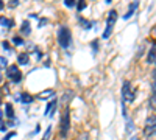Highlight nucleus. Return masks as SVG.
Instances as JSON below:
<instances>
[{"label":"nucleus","mask_w":156,"mask_h":140,"mask_svg":"<svg viewBox=\"0 0 156 140\" xmlns=\"http://www.w3.org/2000/svg\"><path fill=\"white\" fill-rule=\"evenodd\" d=\"M0 23H2L5 28H12L14 27V22H12L11 19H6V17H0Z\"/></svg>","instance_id":"15"},{"label":"nucleus","mask_w":156,"mask_h":140,"mask_svg":"<svg viewBox=\"0 0 156 140\" xmlns=\"http://www.w3.org/2000/svg\"><path fill=\"white\" fill-rule=\"evenodd\" d=\"M154 64H156V62H154Z\"/></svg>","instance_id":"33"},{"label":"nucleus","mask_w":156,"mask_h":140,"mask_svg":"<svg viewBox=\"0 0 156 140\" xmlns=\"http://www.w3.org/2000/svg\"><path fill=\"white\" fill-rule=\"evenodd\" d=\"M3 117V112H2V109H0V118H2Z\"/></svg>","instance_id":"32"},{"label":"nucleus","mask_w":156,"mask_h":140,"mask_svg":"<svg viewBox=\"0 0 156 140\" xmlns=\"http://www.w3.org/2000/svg\"><path fill=\"white\" fill-rule=\"evenodd\" d=\"M14 135H16V132H14V131H11V132H8V134L3 137V140H9L11 137H14Z\"/></svg>","instance_id":"26"},{"label":"nucleus","mask_w":156,"mask_h":140,"mask_svg":"<svg viewBox=\"0 0 156 140\" xmlns=\"http://www.w3.org/2000/svg\"><path fill=\"white\" fill-rule=\"evenodd\" d=\"M139 6V2H133V5H129V9H128V12L123 16V19H129L133 14H134V11H136V8Z\"/></svg>","instance_id":"12"},{"label":"nucleus","mask_w":156,"mask_h":140,"mask_svg":"<svg viewBox=\"0 0 156 140\" xmlns=\"http://www.w3.org/2000/svg\"><path fill=\"white\" fill-rule=\"evenodd\" d=\"M73 98V92H66V94H64L62 95V98H61V101H62V103H70V100Z\"/></svg>","instance_id":"17"},{"label":"nucleus","mask_w":156,"mask_h":140,"mask_svg":"<svg viewBox=\"0 0 156 140\" xmlns=\"http://www.w3.org/2000/svg\"><path fill=\"white\" fill-rule=\"evenodd\" d=\"M78 22H80V23L83 25V28H84V30H90V28H92V22L86 20V19H84V17H81V16H78Z\"/></svg>","instance_id":"14"},{"label":"nucleus","mask_w":156,"mask_h":140,"mask_svg":"<svg viewBox=\"0 0 156 140\" xmlns=\"http://www.w3.org/2000/svg\"><path fill=\"white\" fill-rule=\"evenodd\" d=\"M20 33H22V34H25V36H28V34L31 33V28H30V23H28V20L22 22V27H20Z\"/></svg>","instance_id":"13"},{"label":"nucleus","mask_w":156,"mask_h":140,"mask_svg":"<svg viewBox=\"0 0 156 140\" xmlns=\"http://www.w3.org/2000/svg\"><path fill=\"white\" fill-rule=\"evenodd\" d=\"M153 134H156V115H148L144 126V135L151 137Z\"/></svg>","instance_id":"6"},{"label":"nucleus","mask_w":156,"mask_h":140,"mask_svg":"<svg viewBox=\"0 0 156 140\" xmlns=\"http://www.w3.org/2000/svg\"><path fill=\"white\" fill-rule=\"evenodd\" d=\"M2 47H3V48H5V50H11V45H9V44H8V42H6V41H5V42H3V44H2Z\"/></svg>","instance_id":"28"},{"label":"nucleus","mask_w":156,"mask_h":140,"mask_svg":"<svg viewBox=\"0 0 156 140\" xmlns=\"http://www.w3.org/2000/svg\"><path fill=\"white\" fill-rule=\"evenodd\" d=\"M3 6H5V3L2 2V0H0V11H2V9H3Z\"/></svg>","instance_id":"30"},{"label":"nucleus","mask_w":156,"mask_h":140,"mask_svg":"<svg viewBox=\"0 0 156 140\" xmlns=\"http://www.w3.org/2000/svg\"><path fill=\"white\" fill-rule=\"evenodd\" d=\"M150 108L151 109H156V90H153V94L150 97Z\"/></svg>","instance_id":"18"},{"label":"nucleus","mask_w":156,"mask_h":140,"mask_svg":"<svg viewBox=\"0 0 156 140\" xmlns=\"http://www.w3.org/2000/svg\"><path fill=\"white\" fill-rule=\"evenodd\" d=\"M28 62H30V55L28 53H20L17 56V64L19 66H27Z\"/></svg>","instance_id":"9"},{"label":"nucleus","mask_w":156,"mask_h":140,"mask_svg":"<svg viewBox=\"0 0 156 140\" xmlns=\"http://www.w3.org/2000/svg\"><path fill=\"white\" fill-rule=\"evenodd\" d=\"M12 44L22 45V44H23V39H22V37H19V36H14V37H12Z\"/></svg>","instance_id":"21"},{"label":"nucleus","mask_w":156,"mask_h":140,"mask_svg":"<svg viewBox=\"0 0 156 140\" xmlns=\"http://www.w3.org/2000/svg\"><path fill=\"white\" fill-rule=\"evenodd\" d=\"M47 23V19H41L39 20V27H42V25H45Z\"/></svg>","instance_id":"29"},{"label":"nucleus","mask_w":156,"mask_h":140,"mask_svg":"<svg viewBox=\"0 0 156 140\" xmlns=\"http://www.w3.org/2000/svg\"><path fill=\"white\" fill-rule=\"evenodd\" d=\"M76 8H78V11H83L86 8V3L84 2H76Z\"/></svg>","instance_id":"24"},{"label":"nucleus","mask_w":156,"mask_h":140,"mask_svg":"<svg viewBox=\"0 0 156 140\" xmlns=\"http://www.w3.org/2000/svg\"><path fill=\"white\" fill-rule=\"evenodd\" d=\"M115 20H117V12H115V9H111V11L108 12L106 28H105V31H103V36H101V39H108V37L111 36V33H112V28H114V23H115Z\"/></svg>","instance_id":"3"},{"label":"nucleus","mask_w":156,"mask_h":140,"mask_svg":"<svg viewBox=\"0 0 156 140\" xmlns=\"http://www.w3.org/2000/svg\"><path fill=\"white\" fill-rule=\"evenodd\" d=\"M17 5H19L17 0H11V2L8 3V6H11V8H14V6H17Z\"/></svg>","instance_id":"27"},{"label":"nucleus","mask_w":156,"mask_h":140,"mask_svg":"<svg viewBox=\"0 0 156 140\" xmlns=\"http://www.w3.org/2000/svg\"><path fill=\"white\" fill-rule=\"evenodd\" d=\"M147 62H148V64H154V62H156V44H151V47L148 50Z\"/></svg>","instance_id":"8"},{"label":"nucleus","mask_w":156,"mask_h":140,"mask_svg":"<svg viewBox=\"0 0 156 140\" xmlns=\"http://www.w3.org/2000/svg\"><path fill=\"white\" fill-rule=\"evenodd\" d=\"M6 76L11 83H20L22 81V72L19 70V66H8L6 67Z\"/></svg>","instance_id":"5"},{"label":"nucleus","mask_w":156,"mask_h":140,"mask_svg":"<svg viewBox=\"0 0 156 140\" xmlns=\"http://www.w3.org/2000/svg\"><path fill=\"white\" fill-rule=\"evenodd\" d=\"M5 114H6V117L11 118V120H14L16 115H14V109H12V104L11 103H6L5 104Z\"/></svg>","instance_id":"10"},{"label":"nucleus","mask_w":156,"mask_h":140,"mask_svg":"<svg viewBox=\"0 0 156 140\" xmlns=\"http://www.w3.org/2000/svg\"><path fill=\"white\" fill-rule=\"evenodd\" d=\"M69 129H70V112H69V108L66 106V109L62 111L61 123H59V132H61V137H62V138L67 137Z\"/></svg>","instance_id":"1"},{"label":"nucleus","mask_w":156,"mask_h":140,"mask_svg":"<svg viewBox=\"0 0 156 140\" xmlns=\"http://www.w3.org/2000/svg\"><path fill=\"white\" fill-rule=\"evenodd\" d=\"M90 45H92V50H94V53H97V52H98V42H97V41H94V42L90 44Z\"/></svg>","instance_id":"25"},{"label":"nucleus","mask_w":156,"mask_h":140,"mask_svg":"<svg viewBox=\"0 0 156 140\" xmlns=\"http://www.w3.org/2000/svg\"><path fill=\"white\" fill-rule=\"evenodd\" d=\"M55 92H53V89H48V90H44V92H39L36 97L37 98H47V97H50V95H53Z\"/></svg>","instance_id":"16"},{"label":"nucleus","mask_w":156,"mask_h":140,"mask_svg":"<svg viewBox=\"0 0 156 140\" xmlns=\"http://www.w3.org/2000/svg\"><path fill=\"white\" fill-rule=\"evenodd\" d=\"M64 5L69 8H73V6H76V0H64Z\"/></svg>","instance_id":"20"},{"label":"nucleus","mask_w":156,"mask_h":140,"mask_svg":"<svg viewBox=\"0 0 156 140\" xmlns=\"http://www.w3.org/2000/svg\"><path fill=\"white\" fill-rule=\"evenodd\" d=\"M153 83H156V70L153 72Z\"/></svg>","instance_id":"31"},{"label":"nucleus","mask_w":156,"mask_h":140,"mask_svg":"<svg viewBox=\"0 0 156 140\" xmlns=\"http://www.w3.org/2000/svg\"><path fill=\"white\" fill-rule=\"evenodd\" d=\"M17 100L20 101V103H23V104H30V103H33V95H30L28 92H22L19 97H17Z\"/></svg>","instance_id":"7"},{"label":"nucleus","mask_w":156,"mask_h":140,"mask_svg":"<svg viewBox=\"0 0 156 140\" xmlns=\"http://www.w3.org/2000/svg\"><path fill=\"white\" fill-rule=\"evenodd\" d=\"M56 100H51L50 103H48V106H47V109H45V115H48V117H51V112H53L55 109H56Z\"/></svg>","instance_id":"11"},{"label":"nucleus","mask_w":156,"mask_h":140,"mask_svg":"<svg viewBox=\"0 0 156 140\" xmlns=\"http://www.w3.org/2000/svg\"><path fill=\"white\" fill-rule=\"evenodd\" d=\"M58 42L62 48H69V45L72 44V33L67 27H59L58 30Z\"/></svg>","instance_id":"2"},{"label":"nucleus","mask_w":156,"mask_h":140,"mask_svg":"<svg viewBox=\"0 0 156 140\" xmlns=\"http://www.w3.org/2000/svg\"><path fill=\"white\" fill-rule=\"evenodd\" d=\"M76 140H90V135L87 134V132H83L81 135H78V138Z\"/></svg>","instance_id":"22"},{"label":"nucleus","mask_w":156,"mask_h":140,"mask_svg":"<svg viewBox=\"0 0 156 140\" xmlns=\"http://www.w3.org/2000/svg\"><path fill=\"white\" fill-rule=\"evenodd\" d=\"M131 83L129 81H123V86H122V103H131V101L134 100L136 94L131 90Z\"/></svg>","instance_id":"4"},{"label":"nucleus","mask_w":156,"mask_h":140,"mask_svg":"<svg viewBox=\"0 0 156 140\" xmlns=\"http://www.w3.org/2000/svg\"><path fill=\"white\" fill-rule=\"evenodd\" d=\"M50 134H51V126H48V128H47V131H45L42 140H48V138H50Z\"/></svg>","instance_id":"23"},{"label":"nucleus","mask_w":156,"mask_h":140,"mask_svg":"<svg viewBox=\"0 0 156 140\" xmlns=\"http://www.w3.org/2000/svg\"><path fill=\"white\" fill-rule=\"evenodd\" d=\"M6 66H8V59L0 56V69H6Z\"/></svg>","instance_id":"19"}]
</instances>
